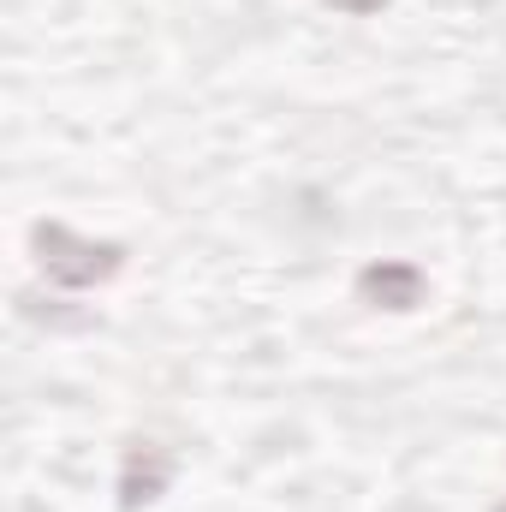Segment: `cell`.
<instances>
[{
	"instance_id": "6da1fadb",
	"label": "cell",
	"mask_w": 506,
	"mask_h": 512,
	"mask_svg": "<svg viewBox=\"0 0 506 512\" xmlns=\"http://www.w3.org/2000/svg\"><path fill=\"white\" fill-rule=\"evenodd\" d=\"M30 239H36V262H42V274H48L54 286H102V280H114V274L126 268V251H120V245L78 239V233L60 227V221L36 227Z\"/></svg>"
},
{
	"instance_id": "7a4b0ae2",
	"label": "cell",
	"mask_w": 506,
	"mask_h": 512,
	"mask_svg": "<svg viewBox=\"0 0 506 512\" xmlns=\"http://www.w3.org/2000/svg\"><path fill=\"white\" fill-rule=\"evenodd\" d=\"M167 483H173V453H167L161 441H131L126 465H120V507L126 512L149 507Z\"/></svg>"
},
{
	"instance_id": "3957f363",
	"label": "cell",
	"mask_w": 506,
	"mask_h": 512,
	"mask_svg": "<svg viewBox=\"0 0 506 512\" xmlns=\"http://www.w3.org/2000/svg\"><path fill=\"white\" fill-rule=\"evenodd\" d=\"M423 268L417 262H370L358 274V298L376 304V310H417L423 304Z\"/></svg>"
},
{
	"instance_id": "277c9868",
	"label": "cell",
	"mask_w": 506,
	"mask_h": 512,
	"mask_svg": "<svg viewBox=\"0 0 506 512\" xmlns=\"http://www.w3.org/2000/svg\"><path fill=\"white\" fill-rule=\"evenodd\" d=\"M328 6H340V12H352V18H370V12L387 6V0H328Z\"/></svg>"
},
{
	"instance_id": "5b68a950",
	"label": "cell",
	"mask_w": 506,
	"mask_h": 512,
	"mask_svg": "<svg viewBox=\"0 0 506 512\" xmlns=\"http://www.w3.org/2000/svg\"><path fill=\"white\" fill-rule=\"evenodd\" d=\"M495 512H506V501H501V507H495Z\"/></svg>"
}]
</instances>
